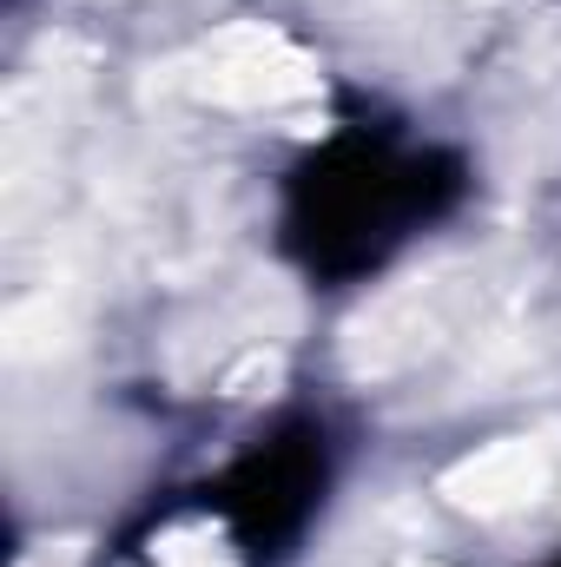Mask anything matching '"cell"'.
<instances>
[{
  "instance_id": "6da1fadb",
  "label": "cell",
  "mask_w": 561,
  "mask_h": 567,
  "mask_svg": "<svg viewBox=\"0 0 561 567\" xmlns=\"http://www.w3.org/2000/svg\"><path fill=\"white\" fill-rule=\"evenodd\" d=\"M462 198H469V165L449 145L350 120L284 172L278 245L310 284L344 290L377 278Z\"/></svg>"
},
{
  "instance_id": "7a4b0ae2",
  "label": "cell",
  "mask_w": 561,
  "mask_h": 567,
  "mask_svg": "<svg viewBox=\"0 0 561 567\" xmlns=\"http://www.w3.org/2000/svg\"><path fill=\"white\" fill-rule=\"evenodd\" d=\"M330 495V435L317 416H290L232 455L192 502L165 515V542L205 548L212 567H278L297 555ZM165 548V555H185Z\"/></svg>"
},
{
  "instance_id": "3957f363",
  "label": "cell",
  "mask_w": 561,
  "mask_h": 567,
  "mask_svg": "<svg viewBox=\"0 0 561 567\" xmlns=\"http://www.w3.org/2000/svg\"><path fill=\"white\" fill-rule=\"evenodd\" d=\"M549 567H561V561H549Z\"/></svg>"
}]
</instances>
